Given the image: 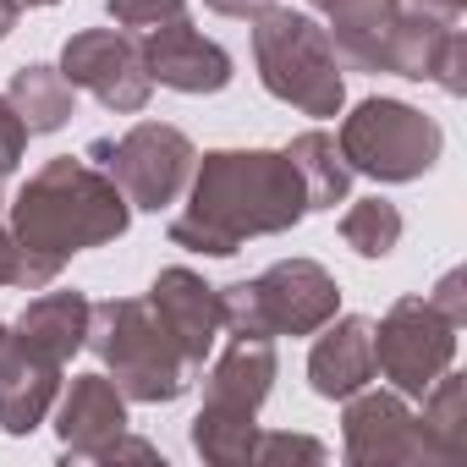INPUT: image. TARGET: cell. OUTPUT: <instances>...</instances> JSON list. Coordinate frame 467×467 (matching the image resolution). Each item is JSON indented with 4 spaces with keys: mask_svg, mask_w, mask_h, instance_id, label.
I'll return each instance as SVG.
<instances>
[{
    "mask_svg": "<svg viewBox=\"0 0 467 467\" xmlns=\"http://www.w3.org/2000/svg\"><path fill=\"white\" fill-rule=\"evenodd\" d=\"M132 220V203L127 192L94 165V160H50L28 176V187L17 192L12 203V237L39 254V259H56L67 265L72 254L83 248H99V243H116Z\"/></svg>",
    "mask_w": 467,
    "mask_h": 467,
    "instance_id": "obj_2",
    "label": "cell"
},
{
    "mask_svg": "<svg viewBox=\"0 0 467 467\" xmlns=\"http://www.w3.org/2000/svg\"><path fill=\"white\" fill-rule=\"evenodd\" d=\"M220 308H225V330L231 336H314L319 325L336 319L341 308V286L325 265L314 259H281L254 281L220 286Z\"/></svg>",
    "mask_w": 467,
    "mask_h": 467,
    "instance_id": "obj_5",
    "label": "cell"
},
{
    "mask_svg": "<svg viewBox=\"0 0 467 467\" xmlns=\"http://www.w3.org/2000/svg\"><path fill=\"white\" fill-rule=\"evenodd\" d=\"M138 50H143L149 78L176 88V94H220L231 83V56L214 39H203L187 17H176L165 28H149L138 39Z\"/></svg>",
    "mask_w": 467,
    "mask_h": 467,
    "instance_id": "obj_11",
    "label": "cell"
},
{
    "mask_svg": "<svg viewBox=\"0 0 467 467\" xmlns=\"http://www.w3.org/2000/svg\"><path fill=\"white\" fill-rule=\"evenodd\" d=\"M286 160H292V165H297V176H303L308 209H336V203H347L352 165L341 160V149H336V138H330V132H319V127H314V132L292 138Z\"/></svg>",
    "mask_w": 467,
    "mask_h": 467,
    "instance_id": "obj_21",
    "label": "cell"
},
{
    "mask_svg": "<svg viewBox=\"0 0 467 467\" xmlns=\"http://www.w3.org/2000/svg\"><path fill=\"white\" fill-rule=\"evenodd\" d=\"M423 412H418V429H423V445H429V462H451L467 451V385L462 374H440L423 396Z\"/></svg>",
    "mask_w": 467,
    "mask_h": 467,
    "instance_id": "obj_20",
    "label": "cell"
},
{
    "mask_svg": "<svg viewBox=\"0 0 467 467\" xmlns=\"http://www.w3.org/2000/svg\"><path fill=\"white\" fill-rule=\"evenodd\" d=\"M314 352H308V379L325 401H347L352 390H363L374 379V325L347 314L314 330Z\"/></svg>",
    "mask_w": 467,
    "mask_h": 467,
    "instance_id": "obj_15",
    "label": "cell"
},
{
    "mask_svg": "<svg viewBox=\"0 0 467 467\" xmlns=\"http://www.w3.org/2000/svg\"><path fill=\"white\" fill-rule=\"evenodd\" d=\"M456 319H445L429 297H401L374 325V374L401 396H423L456 363Z\"/></svg>",
    "mask_w": 467,
    "mask_h": 467,
    "instance_id": "obj_8",
    "label": "cell"
},
{
    "mask_svg": "<svg viewBox=\"0 0 467 467\" xmlns=\"http://www.w3.org/2000/svg\"><path fill=\"white\" fill-rule=\"evenodd\" d=\"M429 303H434V308H440L445 319H456V325H462V319H467V297H462V270H451V275L440 281V292H434Z\"/></svg>",
    "mask_w": 467,
    "mask_h": 467,
    "instance_id": "obj_28",
    "label": "cell"
},
{
    "mask_svg": "<svg viewBox=\"0 0 467 467\" xmlns=\"http://www.w3.org/2000/svg\"><path fill=\"white\" fill-rule=\"evenodd\" d=\"M254 462H325V445L308 434H259L254 440Z\"/></svg>",
    "mask_w": 467,
    "mask_h": 467,
    "instance_id": "obj_26",
    "label": "cell"
},
{
    "mask_svg": "<svg viewBox=\"0 0 467 467\" xmlns=\"http://www.w3.org/2000/svg\"><path fill=\"white\" fill-rule=\"evenodd\" d=\"M462 6H467V0H418V12L445 17V23H456V17H462Z\"/></svg>",
    "mask_w": 467,
    "mask_h": 467,
    "instance_id": "obj_31",
    "label": "cell"
},
{
    "mask_svg": "<svg viewBox=\"0 0 467 467\" xmlns=\"http://www.w3.org/2000/svg\"><path fill=\"white\" fill-rule=\"evenodd\" d=\"M23 149H28V127L12 116L6 94H0V171H17L23 165Z\"/></svg>",
    "mask_w": 467,
    "mask_h": 467,
    "instance_id": "obj_27",
    "label": "cell"
},
{
    "mask_svg": "<svg viewBox=\"0 0 467 467\" xmlns=\"http://www.w3.org/2000/svg\"><path fill=\"white\" fill-rule=\"evenodd\" d=\"M314 12H325L336 56H347L363 72H385V45L401 23V0H314Z\"/></svg>",
    "mask_w": 467,
    "mask_h": 467,
    "instance_id": "obj_17",
    "label": "cell"
},
{
    "mask_svg": "<svg viewBox=\"0 0 467 467\" xmlns=\"http://www.w3.org/2000/svg\"><path fill=\"white\" fill-rule=\"evenodd\" d=\"M209 12H220V17H243V23H254V17H265L275 0H203Z\"/></svg>",
    "mask_w": 467,
    "mask_h": 467,
    "instance_id": "obj_30",
    "label": "cell"
},
{
    "mask_svg": "<svg viewBox=\"0 0 467 467\" xmlns=\"http://www.w3.org/2000/svg\"><path fill=\"white\" fill-rule=\"evenodd\" d=\"M88 160L127 192L132 209H165V203H176V192L192 182V165H198L187 132H176L165 121H138L121 138H94Z\"/></svg>",
    "mask_w": 467,
    "mask_h": 467,
    "instance_id": "obj_7",
    "label": "cell"
},
{
    "mask_svg": "<svg viewBox=\"0 0 467 467\" xmlns=\"http://www.w3.org/2000/svg\"><path fill=\"white\" fill-rule=\"evenodd\" d=\"M270 385H275V341L237 336V341L214 358V368H209V379H203V407L259 418Z\"/></svg>",
    "mask_w": 467,
    "mask_h": 467,
    "instance_id": "obj_16",
    "label": "cell"
},
{
    "mask_svg": "<svg viewBox=\"0 0 467 467\" xmlns=\"http://www.w3.org/2000/svg\"><path fill=\"white\" fill-rule=\"evenodd\" d=\"M99 352V363L116 374V390L127 401H176L192 385V363L182 352V341L165 330V319L149 308V297H116V303H94L88 314V341Z\"/></svg>",
    "mask_w": 467,
    "mask_h": 467,
    "instance_id": "obj_3",
    "label": "cell"
},
{
    "mask_svg": "<svg viewBox=\"0 0 467 467\" xmlns=\"http://www.w3.org/2000/svg\"><path fill=\"white\" fill-rule=\"evenodd\" d=\"M440 127L434 116L401 105V99H363L347 121H341V160L374 182H418L423 171H434L440 160Z\"/></svg>",
    "mask_w": 467,
    "mask_h": 467,
    "instance_id": "obj_6",
    "label": "cell"
},
{
    "mask_svg": "<svg viewBox=\"0 0 467 467\" xmlns=\"http://www.w3.org/2000/svg\"><path fill=\"white\" fill-rule=\"evenodd\" d=\"M94 462H160V451H154L149 440H127V434H116Z\"/></svg>",
    "mask_w": 467,
    "mask_h": 467,
    "instance_id": "obj_29",
    "label": "cell"
},
{
    "mask_svg": "<svg viewBox=\"0 0 467 467\" xmlns=\"http://www.w3.org/2000/svg\"><path fill=\"white\" fill-rule=\"evenodd\" d=\"M6 336H12V330H6V325H0V347H6Z\"/></svg>",
    "mask_w": 467,
    "mask_h": 467,
    "instance_id": "obj_34",
    "label": "cell"
},
{
    "mask_svg": "<svg viewBox=\"0 0 467 467\" xmlns=\"http://www.w3.org/2000/svg\"><path fill=\"white\" fill-rule=\"evenodd\" d=\"M56 275H61V265H56V259H39V254H28V248L12 237V225H0V286L45 292Z\"/></svg>",
    "mask_w": 467,
    "mask_h": 467,
    "instance_id": "obj_24",
    "label": "cell"
},
{
    "mask_svg": "<svg viewBox=\"0 0 467 467\" xmlns=\"http://www.w3.org/2000/svg\"><path fill=\"white\" fill-rule=\"evenodd\" d=\"M6 105H12V116L28 127V138H34V132H56V127L72 121L78 88L61 78V67H23V72L12 78V88H6Z\"/></svg>",
    "mask_w": 467,
    "mask_h": 467,
    "instance_id": "obj_19",
    "label": "cell"
},
{
    "mask_svg": "<svg viewBox=\"0 0 467 467\" xmlns=\"http://www.w3.org/2000/svg\"><path fill=\"white\" fill-rule=\"evenodd\" d=\"M56 390H61V358L28 347L23 336H6V347H0V429L34 434L56 407Z\"/></svg>",
    "mask_w": 467,
    "mask_h": 467,
    "instance_id": "obj_13",
    "label": "cell"
},
{
    "mask_svg": "<svg viewBox=\"0 0 467 467\" xmlns=\"http://www.w3.org/2000/svg\"><path fill=\"white\" fill-rule=\"evenodd\" d=\"M61 78L72 88H88L105 110L116 116H138L154 94V78L143 67V50L132 34L121 28H88V34H72L67 50H61Z\"/></svg>",
    "mask_w": 467,
    "mask_h": 467,
    "instance_id": "obj_9",
    "label": "cell"
},
{
    "mask_svg": "<svg viewBox=\"0 0 467 467\" xmlns=\"http://www.w3.org/2000/svg\"><path fill=\"white\" fill-rule=\"evenodd\" d=\"M56 429H61V451L72 462H94L116 434H127V396L116 390L110 374H83L61 396Z\"/></svg>",
    "mask_w": 467,
    "mask_h": 467,
    "instance_id": "obj_14",
    "label": "cell"
},
{
    "mask_svg": "<svg viewBox=\"0 0 467 467\" xmlns=\"http://www.w3.org/2000/svg\"><path fill=\"white\" fill-rule=\"evenodd\" d=\"M308 214L303 176L275 149H214L192 171V198L171 220V243L187 254L231 259L248 237H275Z\"/></svg>",
    "mask_w": 467,
    "mask_h": 467,
    "instance_id": "obj_1",
    "label": "cell"
},
{
    "mask_svg": "<svg viewBox=\"0 0 467 467\" xmlns=\"http://www.w3.org/2000/svg\"><path fill=\"white\" fill-rule=\"evenodd\" d=\"M88 314H94V303L83 292H45V297H34L23 308V319L12 325V336H23L28 347H39V352H50V358L67 363L88 341Z\"/></svg>",
    "mask_w": 467,
    "mask_h": 467,
    "instance_id": "obj_18",
    "label": "cell"
},
{
    "mask_svg": "<svg viewBox=\"0 0 467 467\" xmlns=\"http://www.w3.org/2000/svg\"><path fill=\"white\" fill-rule=\"evenodd\" d=\"M254 61L265 88L281 105L303 116H341V99H347L341 56L314 17L286 6H270L265 17H254Z\"/></svg>",
    "mask_w": 467,
    "mask_h": 467,
    "instance_id": "obj_4",
    "label": "cell"
},
{
    "mask_svg": "<svg viewBox=\"0 0 467 467\" xmlns=\"http://www.w3.org/2000/svg\"><path fill=\"white\" fill-rule=\"evenodd\" d=\"M0 182H6V171H0Z\"/></svg>",
    "mask_w": 467,
    "mask_h": 467,
    "instance_id": "obj_35",
    "label": "cell"
},
{
    "mask_svg": "<svg viewBox=\"0 0 467 467\" xmlns=\"http://www.w3.org/2000/svg\"><path fill=\"white\" fill-rule=\"evenodd\" d=\"M254 440H259V423L243 418V412H220V407H198L192 418V451L214 467H237V462H254Z\"/></svg>",
    "mask_w": 467,
    "mask_h": 467,
    "instance_id": "obj_22",
    "label": "cell"
},
{
    "mask_svg": "<svg viewBox=\"0 0 467 467\" xmlns=\"http://www.w3.org/2000/svg\"><path fill=\"white\" fill-rule=\"evenodd\" d=\"M341 440H347V462L352 467H390V462H429L423 429L407 407L401 390H352L347 396V418H341Z\"/></svg>",
    "mask_w": 467,
    "mask_h": 467,
    "instance_id": "obj_10",
    "label": "cell"
},
{
    "mask_svg": "<svg viewBox=\"0 0 467 467\" xmlns=\"http://www.w3.org/2000/svg\"><path fill=\"white\" fill-rule=\"evenodd\" d=\"M149 308L165 319V330L182 341V352H187V363L192 368H203V358H209V347L220 341V330H225V308H220V286H209L203 275H192V270H160L154 275V286H149Z\"/></svg>",
    "mask_w": 467,
    "mask_h": 467,
    "instance_id": "obj_12",
    "label": "cell"
},
{
    "mask_svg": "<svg viewBox=\"0 0 467 467\" xmlns=\"http://www.w3.org/2000/svg\"><path fill=\"white\" fill-rule=\"evenodd\" d=\"M105 12H110L116 28L149 34V28H165V23L187 17V0H105Z\"/></svg>",
    "mask_w": 467,
    "mask_h": 467,
    "instance_id": "obj_25",
    "label": "cell"
},
{
    "mask_svg": "<svg viewBox=\"0 0 467 467\" xmlns=\"http://www.w3.org/2000/svg\"><path fill=\"white\" fill-rule=\"evenodd\" d=\"M17 17H23V12L12 6V0H0V39H6V34H12V23H17Z\"/></svg>",
    "mask_w": 467,
    "mask_h": 467,
    "instance_id": "obj_32",
    "label": "cell"
},
{
    "mask_svg": "<svg viewBox=\"0 0 467 467\" xmlns=\"http://www.w3.org/2000/svg\"><path fill=\"white\" fill-rule=\"evenodd\" d=\"M341 243H347L358 259H385V254L401 243V209L385 203V198H358V203L341 214Z\"/></svg>",
    "mask_w": 467,
    "mask_h": 467,
    "instance_id": "obj_23",
    "label": "cell"
},
{
    "mask_svg": "<svg viewBox=\"0 0 467 467\" xmlns=\"http://www.w3.org/2000/svg\"><path fill=\"white\" fill-rule=\"evenodd\" d=\"M12 6H17V12H28V6H56V0H12Z\"/></svg>",
    "mask_w": 467,
    "mask_h": 467,
    "instance_id": "obj_33",
    "label": "cell"
}]
</instances>
